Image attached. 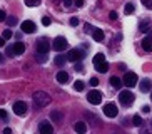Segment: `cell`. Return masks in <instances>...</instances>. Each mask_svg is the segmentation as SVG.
<instances>
[{
	"label": "cell",
	"mask_w": 152,
	"mask_h": 134,
	"mask_svg": "<svg viewBox=\"0 0 152 134\" xmlns=\"http://www.w3.org/2000/svg\"><path fill=\"white\" fill-rule=\"evenodd\" d=\"M92 37H94V40H97V42H102V40L105 39V34H104V30H100V29H95Z\"/></svg>",
	"instance_id": "18"
},
{
	"label": "cell",
	"mask_w": 152,
	"mask_h": 134,
	"mask_svg": "<svg viewBox=\"0 0 152 134\" xmlns=\"http://www.w3.org/2000/svg\"><path fill=\"white\" fill-rule=\"evenodd\" d=\"M54 2H55V4H60V2H62V0H54Z\"/></svg>",
	"instance_id": "48"
},
{
	"label": "cell",
	"mask_w": 152,
	"mask_h": 134,
	"mask_svg": "<svg viewBox=\"0 0 152 134\" xmlns=\"http://www.w3.org/2000/svg\"><path fill=\"white\" fill-rule=\"evenodd\" d=\"M140 134H152L149 129H140Z\"/></svg>",
	"instance_id": "45"
},
{
	"label": "cell",
	"mask_w": 152,
	"mask_h": 134,
	"mask_svg": "<svg viewBox=\"0 0 152 134\" xmlns=\"http://www.w3.org/2000/svg\"><path fill=\"white\" fill-rule=\"evenodd\" d=\"M52 47H54L57 52H62V50H65L69 47V42H67V39H65V37H57V39L54 40Z\"/></svg>",
	"instance_id": "4"
},
{
	"label": "cell",
	"mask_w": 152,
	"mask_h": 134,
	"mask_svg": "<svg viewBox=\"0 0 152 134\" xmlns=\"http://www.w3.org/2000/svg\"><path fill=\"white\" fill-rule=\"evenodd\" d=\"M72 2H74V0H64V5H65V7H70Z\"/></svg>",
	"instance_id": "43"
},
{
	"label": "cell",
	"mask_w": 152,
	"mask_h": 134,
	"mask_svg": "<svg viewBox=\"0 0 152 134\" xmlns=\"http://www.w3.org/2000/svg\"><path fill=\"white\" fill-rule=\"evenodd\" d=\"M5 22L9 24V25H10V27H14V25H15V24H17V18H15V17H12V15H9V17L5 18Z\"/></svg>",
	"instance_id": "27"
},
{
	"label": "cell",
	"mask_w": 152,
	"mask_h": 134,
	"mask_svg": "<svg viewBox=\"0 0 152 134\" xmlns=\"http://www.w3.org/2000/svg\"><path fill=\"white\" fill-rule=\"evenodd\" d=\"M119 102L122 106H130V104L134 102V94L130 92V91H122L119 94Z\"/></svg>",
	"instance_id": "2"
},
{
	"label": "cell",
	"mask_w": 152,
	"mask_h": 134,
	"mask_svg": "<svg viewBox=\"0 0 152 134\" xmlns=\"http://www.w3.org/2000/svg\"><path fill=\"white\" fill-rule=\"evenodd\" d=\"M74 89H75V91H84V82H82V80H75Z\"/></svg>",
	"instance_id": "30"
},
{
	"label": "cell",
	"mask_w": 152,
	"mask_h": 134,
	"mask_svg": "<svg viewBox=\"0 0 152 134\" xmlns=\"http://www.w3.org/2000/svg\"><path fill=\"white\" fill-rule=\"evenodd\" d=\"M5 52H7V55H9V57H15V50H14V45H9V47L5 49Z\"/></svg>",
	"instance_id": "29"
},
{
	"label": "cell",
	"mask_w": 152,
	"mask_h": 134,
	"mask_svg": "<svg viewBox=\"0 0 152 134\" xmlns=\"http://www.w3.org/2000/svg\"><path fill=\"white\" fill-rule=\"evenodd\" d=\"M139 89L142 91L144 94H147L152 91V80L151 79H142L140 82H139Z\"/></svg>",
	"instance_id": "13"
},
{
	"label": "cell",
	"mask_w": 152,
	"mask_h": 134,
	"mask_svg": "<svg viewBox=\"0 0 152 134\" xmlns=\"http://www.w3.org/2000/svg\"><path fill=\"white\" fill-rule=\"evenodd\" d=\"M2 45H5V39H0V47H2Z\"/></svg>",
	"instance_id": "46"
},
{
	"label": "cell",
	"mask_w": 152,
	"mask_h": 134,
	"mask_svg": "<svg viewBox=\"0 0 152 134\" xmlns=\"http://www.w3.org/2000/svg\"><path fill=\"white\" fill-rule=\"evenodd\" d=\"M151 127H152V121H151Z\"/></svg>",
	"instance_id": "49"
},
{
	"label": "cell",
	"mask_w": 152,
	"mask_h": 134,
	"mask_svg": "<svg viewBox=\"0 0 152 134\" xmlns=\"http://www.w3.org/2000/svg\"><path fill=\"white\" fill-rule=\"evenodd\" d=\"M89 82H90V85H94V87H95V85H99V79H97V77H92Z\"/></svg>",
	"instance_id": "36"
},
{
	"label": "cell",
	"mask_w": 152,
	"mask_h": 134,
	"mask_svg": "<svg viewBox=\"0 0 152 134\" xmlns=\"http://www.w3.org/2000/svg\"><path fill=\"white\" fill-rule=\"evenodd\" d=\"M2 60H4V55H2V54H0V62H2Z\"/></svg>",
	"instance_id": "47"
},
{
	"label": "cell",
	"mask_w": 152,
	"mask_h": 134,
	"mask_svg": "<svg viewBox=\"0 0 152 134\" xmlns=\"http://www.w3.org/2000/svg\"><path fill=\"white\" fill-rule=\"evenodd\" d=\"M105 60V55L104 54H95L94 59H92V62H94V66H99L100 62H104Z\"/></svg>",
	"instance_id": "24"
},
{
	"label": "cell",
	"mask_w": 152,
	"mask_h": 134,
	"mask_svg": "<svg viewBox=\"0 0 152 134\" xmlns=\"http://www.w3.org/2000/svg\"><path fill=\"white\" fill-rule=\"evenodd\" d=\"M132 124H134V126H139V127H140V126L144 124V119L139 116V114H135V116L132 117Z\"/></svg>",
	"instance_id": "25"
},
{
	"label": "cell",
	"mask_w": 152,
	"mask_h": 134,
	"mask_svg": "<svg viewBox=\"0 0 152 134\" xmlns=\"http://www.w3.org/2000/svg\"><path fill=\"white\" fill-rule=\"evenodd\" d=\"M142 49L145 52H152V32L145 34V37L142 39Z\"/></svg>",
	"instance_id": "12"
},
{
	"label": "cell",
	"mask_w": 152,
	"mask_h": 134,
	"mask_svg": "<svg viewBox=\"0 0 152 134\" xmlns=\"http://www.w3.org/2000/svg\"><path fill=\"white\" fill-rule=\"evenodd\" d=\"M35 49H37V52H40V54H49V50H50V44H49V40L47 39H39L37 40V44H35Z\"/></svg>",
	"instance_id": "3"
},
{
	"label": "cell",
	"mask_w": 152,
	"mask_h": 134,
	"mask_svg": "<svg viewBox=\"0 0 152 134\" xmlns=\"http://www.w3.org/2000/svg\"><path fill=\"white\" fill-rule=\"evenodd\" d=\"M14 50H15V55H20V54L25 52V45L22 42H15L14 44Z\"/></svg>",
	"instance_id": "19"
},
{
	"label": "cell",
	"mask_w": 152,
	"mask_h": 134,
	"mask_svg": "<svg viewBox=\"0 0 152 134\" xmlns=\"http://www.w3.org/2000/svg\"><path fill=\"white\" fill-rule=\"evenodd\" d=\"M5 18H7V13H5L4 10H0V22H4Z\"/></svg>",
	"instance_id": "39"
},
{
	"label": "cell",
	"mask_w": 152,
	"mask_h": 134,
	"mask_svg": "<svg viewBox=\"0 0 152 134\" xmlns=\"http://www.w3.org/2000/svg\"><path fill=\"white\" fill-rule=\"evenodd\" d=\"M87 101L90 104H94V106H99V104L102 102V94L99 92V91H90L87 94Z\"/></svg>",
	"instance_id": "7"
},
{
	"label": "cell",
	"mask_w": 152,
	"mask_h": 134,
	"mask_svg": "<svg viewBox=\"0 0 152 134\" xmlns=\"http://www.w3.org/2000/svg\"><path fill=\"white\" fill-rule=\"evenodd\" d=\"M109 80H110V87H114V89H121L122 87V79H119L117 76H112Z\"/></svg>",
	"instance_id": "17"
},
{
	"label": "cell",
	"mask_w": 152,
	"mask_h": 134,
	"mask_svg": "<svg viewBox=\"0 0 152 134\" xmlns=\"http://www.w3.org/2000/svg\"><path fill=\"white\" fill-rule=\"evenodd\" d=\"M95 69H97V71L100 72V74H105V72L109 71V64L105 62V60H104V62H100L99 66H95Z\"/></svg>",
	"instance_id": "22"
},
{
	"label": "cell",
	"mask_w": 152,
	"mask_h": 134,
	"mask_svg": "<svg viewBox=\"0 0 152 134\" xmlns=\"http://www.w3.org/2000/svg\"><path fill=\"white\" fill-rule=\"evenodd\" d=\"M139 30L142 32V34H149L151 32V20L149 18H144L142 22L139 24Z\"/></svg>",
	"instance_id": "14"
},
{
	"label": "cell",
	"mask_w": 152,
	"mask_h": 134,
	"mask_svg": "<svg viewBox=\"0 0 152 134\" xmlns=\"http://www.w3.org/2000/svg\"><path fill=\"white\" fill-rule=\"evenodd\" d=\"M82 67H84V66H82L80 62H77V64H75V71H77V72H82Z\"/></svg>",
	"instance_id": "41"
},
{
	"label": "cell",
	"mask_w": 152,
	"mask_h": 134,
	"mask_svg": "<svg viewBox=\"0 0 152 134\" xmlns=\"http://www.w3.org/2000/svg\"><path fill=\"white\" fill-rule=\"evenodd\" d=\"M47 59H49V55H47V54H40V52L35 54V60L39 64H45V62H47Z\"/></svg>",
	"instance_id": "21"
},
{
	"label": "cell",
	"mask_w": 152,
	"mask_h": 134,
	"mask_svg": "<svg viewBox=\"0 0 152 134\" xmlns=\"http://www.w3.org/2000/svg\"><path fill=\"white\" fill-rule=\"evenodd\" d=\"M14 112L17 116H23L25 112H27V104L23 102V101H17L14 104Z\"/></svg>",
	"instance_id": "11"
},
{
	"label": "cell",
	"mask_w": 152,
	"mask_h": 134,
	"mask_svg": "<svg viewBox=\"0 0 152 134\" xmlns=\"http://www.w3.org/2000/svg\"><path fill=\"white\" fill-rule=\"evenodd\" d=\"M109 18H110V20H115V18H117V12H110V13H109Z\"/></svg>",
	"instance_id": "40"
},
{
	"label": "cell",
	"mask_w": 152,
	"mask_h": 134,
	"mask_svg": "<svg viewBox=\"0 0 152 134\" xmlns=\"http://www.w3.org/2000/svg\"><path fill=\"white\" fill-rule=\"evenodd\" d=\"M144 4V7H147V9H151L152 10V0H140Z\"/></svg>",
	"instance_id": "33"
},
{
	"label": "cell",
	"mask_w": 152,
	"mask_h": 134,
	"mask_svg": "<svg viewBox=\"0 0 152 134\" xmlns=\"http://www.w3.org/2000/svg\"><path fill=\"white\" fill-rule=\"evenodd\" d=\"M55 79H57L58 84H67V82H69V74L65 71H60L57 76H55Z\"/></svg>",
	"instance_id": "15"
},
{
	"label": "cell",
	"mask_w": 152,
	"mask_h": 134,
	"mask_svg": "<svg viewBox=\"0 0 152 134\" xmlns=\"http://www.w3.org/2000/svg\"><path fill=\"white\" fill-rule=\"evenodd\" d=\"M70 25H74V27L79 25V18H77V17H72V18H70Z\"/></svg>",
	"instance_id": "37"
},
{
	"label": "cell",
	"mask_w": 152,
	"mask_h": 134,
	"mask_svg": "<svg viewBox=\"0 0 152 134\" xmlns=\"http://www.w3.org/2000/svg\"><path fill=\"white\" fill-rule=\"evenodd\" d=\"M2 39H5V40L12 39V30H10V29H5L4 34H2Z\"/></svg>",
	"instance_id": "28"
},
{
	"label": "cell",
	"mask_w": 152,
	"mask_h": 134,
	"mask_svg": "<svg viewBox=\"0 0 152 134\" xmlns=\"http://www.w3.org/2000/svg\"><path fill=\"white\" fill-rule=\"evenodd\" d=\"M20 29H22L23 34H34V32L37 30V27L35 24L32 22V20H23L22 25H20Z\"/></svg>",
	"instance_id": "9"
},
{
	"label": "cell",
	"mask_w": 152,
	"mask_h": 134,
	"mask_svg": "<svg viewBox=\"0 0 152 134\" xmlns=\"http://www.w3.org/2000/svg\"><path fill=\"white\" fill-rule=\"evenodd\" d=\"M34 102L39 107H45L47 104H50V96L47 92H44V91H37L34 94Z\"/></svg>",
	"instance_id": "1"
},
{
	"label": "cell",
	"mask_w": 152,
	"mask_h": 134,
	"mask_svg": "<svg viewBox=\"0 0 152 134\" xmlns=\"http://www.w3.org/2000/svg\"><path fill=\"white\" fill-rule=\"evenodd\" d=\"M4 134H12V129H10V127H5V129H4Z\"/></svg>",
	"instance_id": "44"
},
{
	"label": "cell",
	"mask_w": 152,
	"mask_h": 134,
	"mask_svg": "<svg viewBox=\"0 0 152 134\" xmlns=\"http://www.w3.org/2000/svg\"><path fill=\"white\" fill-rule=\"evenodd\" d=\"M104 114H105L107 117H115L117 114H119V107H117L114 102H107L105 106H104Z\"/></svg>",
	"instance_id": "6"
},
{
	"label": "cell",
	"mask_w": 152,
	"mask_h": 134,
	"mask_svg": "<svg viewBox=\"0 0 152 134\" xmlns=\"http://www.w3.org/2000/svg\"><path fill=\"white\" fill-rule=\"evenodd\" d=\"M137 76H135L134 72H127L124 76V79H122V84H125L127 87H134V85H137Z\"/></svg>",
	"instance_id": "8"
},
{
	"label": "cell",
	"mask_w": 152,
	"mask_h": 134,
	"mask_svg": "<svg viewBox=\"0 0 152 134\" xmlns=\"http://www.w3.org/2000/svg\"><path fill=\"white\" fill-rule=\"evenodd\" d=\"M42 24H44V25H50L52 20H50V17H42Z\"/></svg>",
	"instance_id": "35"
},
{
	"label": "cell",
	"mask_w": 152,
	"mask_h": 134,
	"mask_svg": "<svg viewBox=\"0 0 152 134\" xmlns=\"http://www.w3.org/2000/svg\"><path fill=\"white\" fill-rule=\"evenodd\" d=\"M82 59H84V52L80 49H72L67 54V60H70V62H80Z\"/></svg>",
	"instance_id": "5"
},
{
	"label": "cell",
	"mask_w": 152,
	"mask_h": 134,
	"mask_svg": "<svg viewBox=\"0 0 152 134\" xmlns=\"http://www.w3.org/2000/svg\"><path fill=\"white\" fill-rule=\"evenodd\" d=\"M7 117H9V114H7L4 109H0V119H2V121H7Z\"/></svg>",
	"instance_id": "34"
},
{
	"label": "cell",
	"mask_w": 152,
	"mask_h": 134,
	"mask_svg": "<svg viewBox=\"0 0 152 134\" xmlns=\"http://www.w3.org/2000/svg\"><path fill=\"white\" fill-rule=\"evenodd\" d=\"M55 66H58V67H64L65 66V62H67V57H65V55H60V54H58L57 57H55Z\"/></svg>",
	"instance_id": "20"
},
{
	"label": "cell",
	"mask_w": 152,
	"mask_h": 134,
	"mask_svg": "<svg viewBox=\"0 0 152 134\" xmlns=\"http://www.w3.org/2000/svg\"><path fill=\"white\" fill-rule=\"evenodd\" d=\"M74 129H75V133H79V134H85V131H87V124H85L84 121H77L75 126H74Z\"/></svg>",
	"instance_id": "16"
},
{
	"label": "cell",
	"mask_w": 152,
	"mask_h": 134,
	"mask_svg": "<svg viewBox=\"0 0 152 134\" xmlns=\"http://www.w3.org/2000/svg\"><path fill=\"white\" fill-rule=\"evenodd\" d=\"M39 134H54V127L49 121H42L39 124Z\"/></svg>",
	"instance_id": "10"
},
{
	"label": "cell",
	"mask_w": 152,
	"mask_h": 134,
	"mask_svg": "<svg viewBox=\"0 0 152 134\" xmlns=\"http://www.w3.org/2000/svg\"><path fill=\"white\" fill-rule=\"evenodd\" d=\"M125 13H134V10H135V7H134V4H127L125 5Z\"/></svg>",
	"instance_id": "31"
},
{
	"label": "cell",
	"mask_w": 152,
	"mask_h": 134,
	"mask_svg": "<svg viewBox=\"0 0 152 134\" xmlns=\"http://www.w3.org/2000/svg\"><path fill=\"white\" fill-rule=\"evenodd\" d=\"M142 112H144V114H147V112H151V107H149V106H144V107H142Z\"/></svg>",
	"instance_id": "42"
},
{
	"label": "cell",
	"mask_w": 152,
	"mask_h": 134,
	"mask_svg": "<svg viewBox=\"0 0 152 134\" xmlns=\"http://www.w3.org/2000/svg\"><path fill=\"white\" fill-rule=\"evenodd\" d=\"M84 30H85V34H94L95 29L90 25V24H85V25H84Z\"/></svg>",
	"instance_id": "32"
},
{
	"label": "cell",
	"mask_w": 152,
	"mask_h": 134,
	"mask_svg": "<svg viewBox=\"0 0 152 134\" xmlns=\"http://www.w3.org/2000/svg\"><path fill=\"white\" fill-rule=\"evenodd\" d=\"M50 117H52V121H55V122H60V121L64 119V114L62 112H58V111H52Z\"/></svg>",
	"instance_id": "23"
},
{
	"label": "cell",
	"mask_w": 152,
	"mask_h": 134,
	"mask_svg": "<svg viewBox=\"0 0 152 134\" xmlns=\"http://www.w3.org/2000/svg\"><path fill=\"white\" fill-rule=\"evenodd\" d=\"M151 97H152V94H151Z\"/></svg>",
	"instance_id": "50"
},
{
	"label": "cell",
	"mask_w": 152,
	"mask_h": 134,
	"mask_svg": "<svg viewBox=\"0 0 152 134\" xmlns=\"http://www.w3.org/2000/svg\"><path fill=\"white\" fill-rule=\"evenodd\" d=\"M74 4H75V7H84V0H74Z\"/></svg>",
	"instance_id": "38"
},
{
	"label": "cell",
	"mask_w": 152,
	"mask_h": 134,
	"mask_svg": "<svg viewBox=\"0 0 152 134\" xmlns=\"http://www.w3.org/2000/svg\"><path fill=\"white\" fill-rule=\"evenodd\" d=\"M40 4H42V0H25L27 7H39Z\"/></svg>",
	"instance_id": "26"
}]
</instances>
